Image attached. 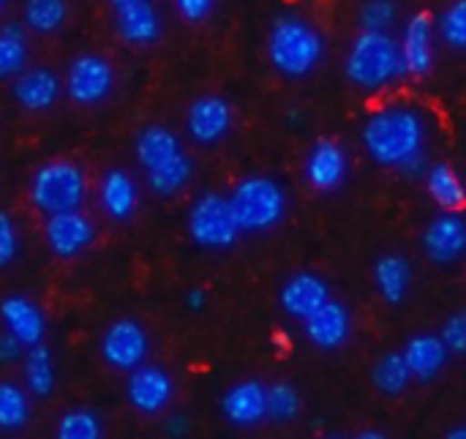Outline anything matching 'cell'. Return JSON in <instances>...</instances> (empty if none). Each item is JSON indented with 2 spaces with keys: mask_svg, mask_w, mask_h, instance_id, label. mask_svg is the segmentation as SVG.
I'll return each mask as SVG.
<instances>
[{
  "mask_svg": "<svg viewBox=\"0 0 466 439\" xmlns=\"http://www.w3.org/2000/svg\"><path fill=\"white\" fill-rule=\"evenodd\" d=\"M363 148L380 167L396 169L412 153L426 150V120L412 107H385L366 120Z\"/></svg>",
  "mask_w": 466,
  "mask_h": 439,
  "instance_id": "obj_1",
  "label": "cell"
},
{
  "mask_svg": "<svg viewBox=\"0 0 466 439\" xmlns=\"http://www.w3.org/2000/svg\"><path fill=\"white\" fill-rule=\"evenodd\" d=\"M325 55L322 33L300 14H281L268 33V57L289 79L309 77Z\"/></svg>",
  "mask_w": 466,
  "mask_h": 439,
  "instance_id": "obj_2",
  "label": "cell"
},
{
  "mask_svg": "<svg viewBox=\"0 0 466 439\" xmlns=\"http://www.w3.org/2000/svg\"><path fill=\"white\" fill-rule=\"evenodd\" d=\"M347 79L360 90H382L407 77L399 41L388 30H363L355 36L347 63Z\"/></svg>",
  "mask_w": 466,
  "mask_h": 439,
  "instance_id": "obj_3",
  "label": "cell"
},
{
  "mask_svg": "<svg viewBox=\"0 0 466 439\" xmlns=\"http://www.w3.org/2000/svg\"><path fill=\"white\" fill-rule=\"evenodd\" d=\"M227 202L240 232H268L287 213V191L265 175L240 180Z\"/></svg>",
  "mask_w": 466,
  "mask_h": 439,
  "instance_id": "obj_4",
  "label": "cell"
},
{
  "mask_svg": "<svg viewBox=\"0 0 466 439\" xmlns=\"http://www.w3.org/2000/svg\"><path fill=\"white\" fill-rule=\"evenodd\" d=\"M87 180L85 172L71 161H46L41 164L27 186V197L35 210L44 216L60 210H76L85 202Z\"/></svg>",
  "mask_w": 466,
  "mask_h": 439,
  "instance_id": "obj_5",
  "label": "cell"
},
{
  "mask_svg": "<svg viewBox=\"0 0 466 439\" xmlns=\"http://www.w3.org/2000/svg\"><path fill=\"white\" fill-rule=\"evenodd\" d=\"M186 224H188L191 240L205 251H224L235 246V240L240 238L229 202L218 191H205L202 197H197V202L188 210Z\"/></svg>",
  "mask_w": 466,
  "mask_h": 439,
  "instance_id": "obj_6",
  "label": "cell"
},
{
  "mask_svg": "<svg viewBox=\"0 0 466 439\" xmlns=\"http://www.w3.org/2000/svg\"><path fill=\"white\" fill-rule=\"evenodd\" d=\"M115 87V68L104 55L85 52L74 57L66 74V93L79 107H96L101 104Z\"/></svg>",
  "mask_w": 466,
  "mask_h": 439,
  "instance_id": "obj_7",
  "label": "cell"
},
{
  "mask_svg": "<svg viewBox=\"0 0 466 439\" xmlns=\"http://www.w3.org/2000/svg\"><path fill=\"white\" fill-rule=\"evenodd\" d=\"M101 358L115 372H131L147 358V333L137 320H115L101 336Z\"/></svg>",
  "mask_w": 466,
  "mask_h": 439,
  "instance_id": "obj_8",
  "label": "cell"
},
{
  "mask_svg": "<svg viewBox=\"0 0 466 439\" xmlns=\"http://www.w3.org/2000/svg\"><path fill=\"white\" fill-rule=\"evenodd\" d=\"M44 235H46V246L55 257L60 260H71L79 257L82 251H87L96 240V227L93 221L76 210H60V213H49L46 224H44Z\"/></svg>",
  "mask_w": 466,
  "mask_h": 439,
  "instance_id": "obj_9",
  "label": "cell"
},
{
  "mask_svg": "<svg viewBox=\"0 0 466 439\" xmlns=\"http://www.w3.org/2000/svg\"><path fill=\"white\" fill-rule=\"evenodd\" d=\"M117 36L131 46H150L161 38V16L153 0H109Z\"/></svg>",
  "mask_w": 466,
  "mask_h": 439,
  "instance_id": "obj_10",
  "label": "cell"
},
{
  "mask_svg": "<svg viewBox=\"0 0 466 439\" xmlns=\"http://www.w3.org/2000/svg\"><path fill=\"white\" fill-rule=\"evenodd\" d=\"M175 393L172 377L161 369V366H145L139 363L137 369L128 372V385H126V396L128 404L142 413V415H158L169 407Z\"/></svg>",
  "mask_w": 466,
  "mask_h": 439,
  "instance_id": "obj_11",
  "label": "cell"
},
{
  "mask_svg": "<svg viewBox=\"0 0 466 439\" xmlns=\"http://www.w3.org/2000/svg\"><path fill=\"white\" fill-rule=\"evenodd\" d=\"M188 137L199 145L221 142L232 128V104L221 96H199L186 112Z\"/></svg>",
  "mask_w": 466,
  "mask_h": 439,
  "instance_id": "obj_12",
  "label": "cell"
},
{
  "mask_svg": "<svg viewBox=\"0 0 466 439\" xmlns=\"http://www.w3.org/2000/svg\"><path fill=\"white\" fill-rule=\"evenodd\" d=\"M303 331H306V339L317 347V350H339L350 342L352 336V317L347 311L344 303L328 298L317 311H311L306 320H303Z\"/></svg>",
  "mask_w": 466,
  "mask_h": 439,
  "instance_id": "obj_13",
  "label": "cell"
},
{
  "mask_svg": "<svg viewBox=\"0 0 466 439\" xmlns=\"http://www.w3.org/2000/svg\"><path fill=\"white\" fill-rule=\"evenodd\" d=\"M466 249L464 219L453 210H442L423 232V251L437 265L459 262Z\"/></svg>",
  "mask_w": 466,
  "mask_h": 439,
  "instance_id": "obj_14",
  "label": "cell"
},
{
  "mask_svg": "<svg viewBox=\"0 0 466 439\" xmlns=\"http://www.w3.org/2000/svg\"><path fill=\"white\" fill-rule=\"evenodd\" d=\"M350 169V158L347 150L336 142V139H319L311 145L309 158H306V180L311 189L328 194L336 191Z\"/></svg>",
  "mask_w": 466,
  "mask_h": 439,
  "instance_id": "obj_15",
  "label": "cell"
},
{
  "mask_svg": "<svg viewBox=\"0 0 466 439\" xmlns=\"http://www.w3.org/2000/svg\"><path fill=\"white\" fill-rule=\"evenodd\" d=\"M399 49L407 77H426L434 68V19L426 11L410 16Z\"/></svg>",
  "mask_w": 466,
  "mask_h": 439,
  "instance_id": "obj_16",
  "label": "cell"
},
{
  "mask_svg": "<svg viewBox=\"0 0 466 439\" xmlns=\"http://www.w3.org/2000/svg\"><path fill=\"white\" fill-rule=\"evenodd\" d=\"M0 322L22 347H33L46 336V320L41 309L25 295H5L0 301Z\"/></svg>",
  "mask_w": 466,
  "mask_h": 439,
  "instance_id": "obj_17",
  "label": "cell"
},
{
  "mask_svg": "<svg viewBox=\"0 0 466 439\" xmlns=\"http://www.w3.org/2000/svg\"><path fill=\"white\" fill-rule=\"evenodd\" d=\"M328 298H330V287L317 273H295L284 281V287L279 292L284 314L292 320H300V322L311 311H317Z\"/></svg>",
  "mask_w": 466,
  "mask_h": 439,
  "instance_id": "obj_18",
  "label": "cell"
},
{
  "mask_svg": "<svg viewBox=\"0 0 466 439\" xmlns=\"http://www.w3.org/2000/svg\"><path fill=\"white\" fill-rule=\"evenodd\" d=\"M221 415L227 418V424H232L238 429L259 426L268 418L265 385L257 380H243V383L232 385L221 399Z\"/></svg>",
  "mask_w": 466,
  "mask_h": 439,
  "instance_id": "obj_19",
  "label": "cell"
},
{
  "mask_svg": "<svg viewBox=\"0 0 466 439\" xmlns=\"http://www.w3.org/2000/svg\"><path fill=\"white\" fill-rule=\"evenodd\" d=\"M60 96V79L49 68H22L14 77V98L27 112H46Z\"/></svg>",
  "mask_w": 466,
  "mask_h": 439,
  "instance_id": "obj_20",
  "label": "cell"
},
{
  "mask_svg": "<svg viewBox=\"0 0 466 439\" xmlns=\"http://www.w3.org/2000/svg\"><path fill=\"white\" fill-rule=\"evenodd\" d=\"M98 202L112 221H128L137 213L139 202L134 178L126 169H106L98 183Z\"/></svg>",
  "mask_w": 466,
  "mask_h": 439,
  "instance_id": "obj_21",
  "label": "cell"
},
{
  "mask_svg": "<svg viewBox=\"0 0 466 439\" xmlns=\"http://www.w3.org/2000/svg\"><path fill=\"white\" fill-rule=\"evenodd\" d=\"M448 355H451V352H448V347L442 344V339H440V336H431V333H426V336H412V339L407 342L404 352H401V358H404V363H407L412 380H420V383L434 380V377L445 369Z\"/></svg>",
  "mask_w": 466,
  "mask_h": 439,
  "instance_id": "obj_22",
  "label": "cell"
},
{
  "mask_svg": "<svg viewBox=\"0 0 466 439\" xmlns=\"http://www.w3.org/2000/svg\"><path fill=\"white\" fill-rule=\"evenodd\" d=\"M183 148H180V139L172 128L167 126H145L139 134H137V142H134V156L139 161V167L147 172L164 161H169L172 156H177Z\"/></svg>",
  "mask_w": 466,
  "mask_h": 439,
  "instance_id": "obj_23",
  "label": "cell"
},
{
  "mask_svg": "<svg viewBox=\"0 0 466 439\" xmlns=\"http://www.w3.org/2000/svg\"><path fill=\"white\" fill-rule=\"evenodd\" d=\"M374 284L385 303L401 306L412 284V268L401 254H385L374 265Z\"/></svg>",
  "mask_w": 466,
  "mask_h": 439,
  "instance_id": "obj_24",
  "label": "cell"
},
{
  "mask_svg": "<svg viewBox=\"0 0 466 439\" xmlns=\"http://www.w3.org/2000/svg\"><path fill=\"white\" fill-rule=\"evenodd\" d=\"M145 178H147V189H150L156 197L169 199V197L180 194V191L191 183V178H194V164H191V158L180 150V153L172 156L169 161H164V164L147 169Z\"/></svg>",
  "mask_w": 466,
  "mask_h": 439,
  "instance_id": "obj_25",
  "label": "cell"
},
{
  "mask_svg": "<svg viewBox=\"0 0 466 439\" xmlns=\"http://www.w3.org/2000/svg\"><path fill=\"white\" fill-rule=\"evenodd\" d=\"M426 189H429V197L437 202L440 210H453L459 213L464 208L466 194L456 169L451 164H434L426 169Z\"/></svg>",
  "mask_w": 466,
  "mask_h": 439,
  "instance_id": "obj_26",
  "label": "cell"
},
{
  "mask_svg": "<svg viewBox=\"0 0 466 439\" xmlns=\"http://www.w3.org/2000/svg\"><path fill=\"white\" fill-rule=\"evenodd\" d=\"M25 385L38 399L49 396L55 388V361L44 342L27 347L25 352Z\"/></svg>",
  "mask_w": 466,
  "mask_h": 439,
  "instance_id": "obj_27",
  "label": "cell"
},
{
  "mask_svg": "<svg viewBox=\"0 0 466 439\" xmlns=\"http://www.w3.org/2000/svg\"><path fill=\"white\" fill-rule=\"evenodd\" d=\"M27 30L25 25H3L0 27V79L16 77L27 66Z\"/></svg>",
  "mask_w": 466,
  "mask_h": 439,
  "instance_id": "obj_28",
  "label": "cell"
},
{
  "mask_svg": "<svg viewBox=\"0 0 466 439\" xmlns=\"http://www.w3.org/2000/svg\"><path fill=\"white\" fill-rule=\"evenodd\" d=\"M371 383H374V388H377L380 393H385V396H401V393L410 388V383H412V374H410V369H407L401 352H388V355H382V358L374 363V369H371Z\"/></svg>",
  "mask_w": 466,
  "mask_h": 439,
  "instance_id": "obj_29",
  "label": "cell"
},
{
  "mask_svg": "<svg viewBox=\"0 0 466 439\" xmlns=\"http://www.w3.org/2000/svg\"><path fill=\"white\" fill-rule=\"evenodd\" d=\"M25 27L33 33H55L68 19V3L66 0H25Z\"/></svg>",
  "mask_w": 466,
  "mask_h": 439,
  "instance_id": "obj_30",
  "label": "cell"
},
{
  "mask_svg": "<svg viewBox=\"0 0 466 439\" xmlns=\"http://www.w3.org/2000/svg\"><path fill=\"white\" fill-rule=\"evenodd\" d=\"M30 421V399L14 383H0V432H19Z\"/></svg>",
  "mask_w": 466,
  "mask_h": 439,
  "instance_id": "obj_31",
  "label": "cell"
},
{
  "mask_svg": "<svg viewBox=\"0 0 466 439\" xmlns=\"http://www.w3.org/2000/svg\"><path fill=\"white\" fill-rule=\"evenodd\" d=\"M265 413L276 424H292L300 415V393L292 383L265 385Z\"/></svg>",
  "mask_w": 466,
  "mask_h": 439,
  "instance_id": "obj_32",
  "label": "cell"
},
{
  "mask_svg": "<svg viewBox=\"0 0 466 439\" xmlns=\"http://www.w3.org/2000/svg\"><path fill=\"white\" fill-rule=\"evenodd\" d=\"M434 30H440L442 41L451 49H464L466 46V0H453L442 14L440 22L434 25Z\"/></svg>",
  "mask_w": 466,
  "mask_h": 439,
  "instance_id": "obj_33",
  "label": "cell"
},
{
  "mask_svg": "<svg viewBox=\"0 0 466 439\" xmlns=\"http://www.w3.org/2000/svg\"><path fill=\"white\" fill-rule=\"evenodd\" d=\"M57 437L60 439H98L101 437V421L90 410H71L57 421Z\"/></svg>",
  "mask_w": 466,
  "mask_h": 439,
  "instance_id": "obj_34",
  "label": "cell"
},
{
  "mask_svg": "<svg viewBox=\"0 0 466 439\" xmlns=\"http://www.w3.org/2000/svg\"><path fill=\"white\" fill-rule=\"evenodd\" d=\"M396 22L393 0H369L360 8V27L363 30H388Z\"/></svg>",
  "mask_w": 466,
  "mask_h": 439,
  "instance_id": "obj_35",
  "label": "cell"
},
{
  "mask_svg": "<svg viewBox=\"0 0 466 439\" xmlns=\"http://www.w3.org/2000/svg\"><path fill=\"white\" fill-rule=\"evenodd\" d=\"M16 251H19L16 224L5 210H0V268H8L16 260Z\"/></svg>",
  "mask_w": 466,
  "mask_h": 439,
  "instance_id": "obj_36",
  "label": "cell"
},
{
  "mask_svg": "<svg viewBox=\"0 0 466 439\" xmlns=\"http://www.w3.org/2000/svg\"><path fill=\"white\" fill-rule=\"evenodd\" d=\"M442 344L448 347L451 355H461L466 350V314H453L445 320L442 331H440Z\"/></svg>",
  "mask_w": 466,
  "mask_h": 439,
  "instance_id": "obj_37",
  "label": "cell"
},
{
  "mask_svg": "<svg viewBox=\"0 0 466 439\" xmlns=\"http://www.w3.org/2000/svg\"><path fill=\"white\" fill-rule=\"evenodd\" d=\"M172 3H175L177 14H180L186 22L197 25V22H205V19L210 16L216 0H172Z\"/></svg>",
  "mask_w": 466,
  "mask_h": 439,
  "instance_id": "obj_38",
  "label": "cell"
},
{
  "mask_svg": "<svg viewBox=\"0 0 466 439\" xmlns=\"http://www.w3.org/2000/svg\"><path fill=\"white\" fill-rule=\"evenodd\" d=\"M401 175H407V178H423L426 175V169H429V158H426V150H420V153H412L410 158H404L399 167H396Z\"/></svg>",
  "mask_w": 466,
  "mask_h": 439,
  "instance_id": "obj_39",
  "label": "cell"
},
{
  "mask_svg": "<svg viewBox=\"0 0 466 439\" xmlns=\"http://www.w3.org/2000/svg\"><path fill=\"white\" fill-rule=\"evenodd\" d=\"M22 344L11 336V333H3L0 336V363H14L16 358H22Z\"/></svg>",
  "mask_w": 466,
  "mask_h": 439,
  "instance_id": "obj_40",
  "label": "cell"
},
{
  "mask_svg": "<svg viewBox=\"0 0 466 439\" xmlns=\"http://www.w3.org/2000/svg\"><path fill=\"white\" fill-rule=\"evenodd\" d=\"M188 429H191V424H188V418H183V415H172V418L167 421V434H169V437H186Z\"/></svg>",
  "mask_w": 466,
  "mask_h": 439,
  "instance_id": "obj_41",
  "label": "cell"
},
{
  "mask_svg": "<svg viewBox=\"0 0 466 439\" xmlns=\"http://www.w3.org/2000/svg\"><path fill=\"white\" fill-rule=\"evenodd\" d=\"M186 306H188L191 311H202V309L208 306V292H205L202 287H194V290L186 295Z\"/></svg>",
  "mask_w": 466,
  "mask_h": 439,
  "instance_id": "obj_42",
  "label": "cell"
},
{
  "mask_svg": "<svg viewBox=\"0 0 466 439\" xmlns=\"http://www.w3.org/2000/svg\"><path fill=\"white\" fill-rule=\"evenodd\" d=\"M358 439H385V434L377 429H366V432H358Z\"/></svg>",
  "mask_w": 466,
  "mask_h": 439,
  "instance_id": "obj_43",
  "label": "cell"
},
{
  "mask_svg": "<svg viewBox=\"0 0 466 439\" xmlns=\"http://www.w3.org/2000/svg\"><path fill=\"white\" fill-rule=\"evenodd\" d=\"M445 437H448V439H466V426H456V429H453V432H448Z\"/></svg>",
  "mask_w": 466,
  "mask_h": 439,
  "instance_id": "obj_44",
  "label": "cell"
},
{
  "mask_svg": "<svg viewBox=\"0 0 466 439\" xmlns=\"http://www.w3.org/2000/svg\"><path fill=\"white\" fill-rule=\"evenodd\" d=\"M3 5H5V0H0V8H3Z\"/></svg>",
  "mask_w": 466,
  "mask_h": 439,
  "instance_id": "obj_45",
  "label": "cell"
}]
</instances>
